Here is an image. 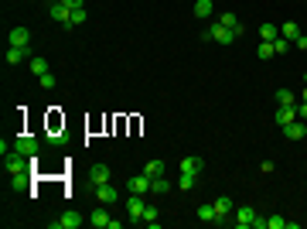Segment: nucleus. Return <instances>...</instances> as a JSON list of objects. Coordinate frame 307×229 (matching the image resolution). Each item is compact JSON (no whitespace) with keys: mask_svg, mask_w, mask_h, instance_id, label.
<instances>
[{"mask_svg":"<svg viewBox=\"0 0 307 229\" xmlns=\"http://www.w3.org/2000/svg\"><path fill=\"white\" fill-rule=\"evenodd\" d=\"M96 195H99V202H102V206H113V202H116V188H113L109 182L99 185V188H96Z\"/></svg>","mask_w":307,"mask_h":229,"instance_id":"obj_18","label":"nucleus"},{"mask_svg":"<svg viewBox=\"0 0 307 229\" xmlns=\"http://www.w3.org/2000/svg\"><path fill=\"white\" fill-rule=\"evenodd\" d=\"M65 4L72 7V11H79V7H82V0H65Z\"/></svg>","mask_w":307,"mask_h":229,"instance_id":"obj_36","label":"nucleus"},{"mask_svg":"<svg viewBox=\"0 0 307 229\" xmlns=\"http://www.w3.org/2000/svg\"><path fill=\"white\" fill-rule=\"evenodd\" d=\"M304 103H307V86H304Z\"/></svg>","mask_w":307,"mask_h":229,"instance_id":"obj_37","label":"nucleus"},{"mask_svg":"<svg viewBox=\"0 0 307 229\" xmlns=\"http://www.w3.org/2000/svg\"><path fill=\"white\" fill-rule=\"evenodd\" d=\"M212 206H215V222H226V219L232 216V212H236V206H232V198H215Z\"/></svg>","mask_w":307,"mask_h":229,"instance_id":"obj_10","label":"nucleus"},{"mask_svg":"<svg viewBox=\"0 0 307 229\" xmlns=\"http://www.w3.org/2000/svg\"><path fill=\"white\" fill-rule=\"evenodd\" d=\"M276 103H280V106H297L294 89H276Z\"/></svg>","mask_w":307,"mask_h":229,"instance_id":"obj_23","label":"nucleus"},{"mask_svg":"<svg viewBox=\"0 0 307 229\" xmlns=\"http://www.w3.org/2000/svg\"><path fill=\"white\" fill-rule=\"evenodd\" d=\"M14 147L21 150V154H27V158H38V150H41V140L31 137V134H21V137L14 140Z\"/></svg>","mask_w":307,"mask_h":229,"instance_id":"obj_5","label":"nucleus"},{"mask_svg":"<svg viewBox=\"0 0 307 229\" xmlns=\"http://www.w3.org/2000/svg\"><path fill=\"white\" fill-rule=\"evenodd\" d=\"M27 65H31V72H34V75H38V79H41L45 72H51V69H48V62H45V58H41V55L27 58Z\"/></svg>","mask_w":307,"mask_h":229,"instance_id":"obj_20","label":"nucleus"},{"mask_svg":"<svg viewBox=\"0 0 307 229\" xmlns=\"http://www.w3.org/2000/svg\"><path fill=\"white\" fill-rule=\"evenodd\" d=\"M7 65H17V62H24V58H34L31 52H24V48H14V45H7Z\"/></svg>","mask_w":307,"mask_h":229,"instance_id":"obj_17","label":"nucleus"},{"mask_svg":"<svg viewBox=\"0 0 307 229\" xmlns=\"http://www.w3.org/2000/svg\"><path fill=\"white\" fill-rule=\"evenodd\" d=\"M31 161H34V158L21 154L17 147H11L7 154H4V171L11 174L14 185H27V168H31Z\"/></svg>","mask_w":307,"mask_h":229,"instance_id":"obj_1","label":"nucleus"},{"mask_svg":"<svg viewBox=\"0 0 307 229\" xmlns=\"http://www.w3.org/2000/svg\"><path fill=\"white\" fill-rule=\"evenodd\" d=\"M144 209H147L144 195L130 192V198H126V216H130V222H140V226H144Z\"/></svg>","mask_w":307,"mask_h":229,"instance_id":"obj_3","label":"nucleus"},{"mask_svg":"<svg viewBox=\"0 0 307 229\" xmlns=\"http://www.w3.org/2000/svg\"><path fill=\"white\" fill-rule=\"evenodd\" d=\"M232 216H236L232 219V226H239V229H266V219H260L249 206H239Z\"/></svg>","mask_w":307,"mask_h":229,"instance_id":"obj_2","label":"nucleus"},{"mask_svg":"<svg viewBox=\"0 0 307 229\" xmlns=\"http://www.w3.org/2000/svg\"><path fill=\"white\" fill-rule=\"evenodd\" d=\"M260 38L263 41H276L280 38V28L276 24H260Z\"/></svg>","mask_w":307,"mask_h":229,"instance_id":"obj_22","label":"nucleus"},{"mask_svg":"<svg viewBox=\"0 0 307 229\" xmlns=\"http://www.w3.org/2000/svg\"><path fill=\"white\" fill-rule=\"evenodd\" d=\"M284 137H287V140H300V137H307V123L300 120V116H297L294 123H287V126H284Z\"/></svg>","mask_w":307,"mask_h":229,"instance_id":"obj_11","label":"nucleus"},{"mask_svg":"<svg viewBox=\"0 0 307 229\" xmlns=\"http://www.w3.org/2000/svg\"><path fill=\"white\" fill-rule=\"evenodd\" d=\"M290 45H294V41H287V38L280 35L276 41H273V52H276V55H287V52H290Z\"/></svg>","mask_w":307,"mask_h":229,"instance_id":"obj_28","label":"nucleus"},{"mask_svg":"<svg viewBox=\"0 0 307 229\" xmlns=\"http://www.w3.org/2000/svg\"><path fill=\"white\" fill-rule=\"evenodd\" d=\"M212 14H215V4L212 0H194V17L198 21H208Z\"/></svg>","mask_w":307,"mask_h":229,"instance_id":"obj_15","label":"nucleus"},{"mask_svg":"<svg viewBox=\"0 0 307 229\" xmlns=\"http://www.w3.org/2000/svg\"><path fill=\"white\" fill-rule=\"evenodd\" d=\"M194 185H198V174H178V188H184V192H188V188H194Z\"/></svg>","mask_w":307,"mask_h":229,"instance_id":"obj_26","label":"nucleus"},{"mask_svg":"<svg viewBox=\"0 0 307 229\" xmlns=\"http://www.w3.org/2000/svg\"><path fill=\"white\" fill-rule=\"evenodd\" d=\"M266 229H287V219L284 216H270L266 219Z\"/></svg>","mask_w":307,"mask_h":229,"instance_id":"obj_31","label":"nucleus"},{"mask_svg":"<svg viewBox=\"0 0 307 229\" xmlns=\"http://www.w3.org/2000/svg\"><path fill=\"white\" fill-rule=\"evenodd\" d=\"M109 222H113V216L106 212V206H102V209H96V212L89 216V226H96V229H109Z\"/></svg>","mask_w":307,"mask_h":229,"instance_id":"obj_13","label":"nucleus"},{"mask_svg":"<svg viewBox=\"0 0 307 229\" xmlns=\"http://www.w3.org/2000/svg\"><path fill=\"white\" fill-rule=\"evenodd\" d=\"M157 216H160V212H157V206H147V209H144V222H154Z\"/></svg>","mask_w":307,"mask_h":229,"instance_id":"obj_33","label":"nucleus"},{"mask_svg":"<svg viewBox=\"0 0 307 229\" xmlns=\"http://www.w3.org/2000/svg\"><path fill=\"white\" fill-rule=\"evenodd\" d=\"M294 48H300V52H307V35H304V31H300V35L294 38Z\"/></svg>","mask_w":307,"mask_h":229,"instance_id":"obj_34","label":"nucleus"},{"mask_svg":"<svg viewBox=\"0 0 307 229\" xmlns=\"http://www.w3.org/2000/svg\"><path fill=\"white\" fill-rule=\"evenodd\" d=\"M38 82H41L45 89H55V86H58V79H55V75H51V72H45V75H41V79H38Z\"/></svg>","mask_w":307,"mask_h":229,"instance_id":"obj_32","label":"nucleus"},{"mask_svg":"<svg viewBox=\"0 0 307 229\" xmlns=\"http://www.w3.org/2000/svg\"><path fill=\"white\" fill-rule=\"evenodd\" d=\"M178 171H184V174H202V158H181V161H178Z\"/></svg>","mask_w":307,"mask_h":229,"instance_id":"obj_16","label":"nucleus"},{"mask_svg":"<svg viewBox=\"0 0 307 229\" xmlns=\"http://www.w3.org/2000/svg\"><path fill=\"white\" fill-rule=\"evenodd\" d=\"M150 192H154V195H168L171 192V182L164 178V174H160V178H150Z\"/></svg>","mask_w":307,"mask_h":229,"instance_id":"obj_21","label":"nucleus"},{"mask_svg":"<svg viewBox=\"0 0 307 229\" xmlns=\"http://www.w3.org/2000/svg\"><path fill=\"white\" fill-rule=\"evenodd\" d=\"M86 7H79V11H72V21H68V28H79V24H86Z\"/></svg>","mask_w":307,"mask_h":229,"instance_id":"obj_29","label":"nucleus"},{"mask_svg":"<svg viewBox=\"0 0 307 229\" xmlns=\"http://www.w3.org/2000/svg\"><path fill=\"white\" fill-rule=\"evenodd\" d=\"M164 168H168V164H164L160 158H154V161H147V164H144V174H150V178H160V174H164Z\"/></svg>","mask_w":307,"mask_h":229,"instance_id":"obj_19","label":"nucleus"},{"mask_svg":"<svg viewBox=\"0 0 307 229\" xmlns=\"http://www.w3.org/2000/svg\"><path fill=\"white\" fill-rule=\"evenodd\" d=\"M256 55H260V58H273V55H276V52H273V41H260Z\"/></svg>","mask_w":307,"mask_h":229,"instance_id":"obj_30","label":"nucleus"},{"mask_svg":"<svg viewBox=\"0 0 307 229\" xmlns=\"http://www.w3.org/2000/svg\"><path fill=\"white\" fill-rule=\"evenodd\" d=\"M7 45L24 48V52H31V55H34V48H31V31H27V28H11V35H7Z\"/></svg>","mask_w":307,"mask_h":229,"instance_id":"obj_4","label":"nucleus"},{"mask_svg":"<svg viewBox=\"0 0 307 229\" xmlns=\"http://www.w3.org/2000/svg\"><path fill=\"white\" fill-rule=\"evenodd\" d=\"M51 17H55L62 28H68V21H72V7H68L65 0H55V4H51Z\"/></svg>","mask_w":307,"mask_h":229,"instance_id":"obj_8","label":"nucleus"},{"mask_svg":"<svg viewBox=\"0 0 307 229\" xmlns=\"http://www.w3.org/2000/svg\"><path fill=\"white\" fill-rule=\"evenodd\" d=\"M304 86H307V72H304Z\"/></svg>","mask_w":307,"mask_h":229,"instance_id":"obj_38","label":"nucleus"},{"mask_svg":"<svg viewBox=\"0 0 307 229\" xmlns=\"http://www.w3.org/2000/svg\"><path fill=\"white\" fill-rule=\"evenodd\" d=\"M82 222H86V219H82L79 212H62V216H58V219H51L48 226H51V229H79Z\"/></svg>","mask_w":307,"mask_h":229,"instance_id":"obj_6","label":"nucleus"},{"mask_svg":"<svg viewBox=\"0 0 307 229\" xmlns=\"http://www.w3.org/2000/svg\"><path fill=\"white\" fill-rule=\"evenodd\" d=\"M126 188L133 195H147L150 192V174H133V178L126 182Z\"/></svg>","mask_w":307,"mask_h":229,"instance_id":"obj_9","label":"nucleus"},{"mask_svg":"<svg viewBox=\"0 0 307 229\" xmlns=\"http://www.w3.org/2000/svg\"><path fill=\"white\" fill-rule=\"evenodd\" d=\"M208 28H212V41H218V45H232V41H236V31H232V28H226L222 21L208 24Z\"/></svg>","mask_w":307,"mask_h":229,"instance_id":"obj_7","label":"nucleus"},{"mask_svg":"<svg viewBox=\"0 0 307 229\" xmlns=\"http://www.w3.org/2000/svg\"><path fill=\"white\" fill-rule=\"evenodd\" d=\"M297 116H300V120L307 123V103H297Z\"/></svg>","mask_w":307,"mask_h":229,"instance_id":"obj_35","label":"nucleus"},{"mask_svg":"<svg viewBox=\"0 0 307 229\" xmlns=\"http://www.w3.org/2000/svg\"><path fill=\"white\" fill-rule=\"evenodd\" d=\"M297 120V106H280V110H276V126H280V130H284L287 123H294Z\"/></svg>","mask_w":307,"mask_h":229,"instance_id":"obj_14","label":"nucleus"},{"mask_svg":"<svg viewBox=\"0 0 307 229\" xmlns=\"http://www.w3.org/2000/svg\"><path fill=\"white\" fill-rule=\"evenodd\" d=\"M218 21H222V24H226V28H232V31H236V35H239V31H242V24H239V17H236V14H222V17H218Z\"/></svg>","mask_w":307,"mask_h":229,"instance_id":"obj_25","label":"nucleus"},{"mask_svg":"<svg viewBox=\"0 0 307 229\" xmlns=\"http://www.w3.org/2000/svg\"><path fill=\"white\" fill-rule=\"evenodd\" d=\"M280 35H284V38H287V41H294V38H297V35H300V24H297V21H287V24H284V28H280Z\"/></svg>","mask_w":307,"mask_h":229,"instance_id":"obj_24","label":"nucleus"},{"mask_svg":"<svg viewBox=\"0 0 307 229\" xmlns=\"http://www.w3.org/2000/svg\"><path fill=\"white\" fill-rule=\"evenodd\" d=\"M89 182L96 185V188L106 185V182H109V168H106V164H92V168H89Z\"/></svg>","mask_w":307,"mask_h":229,"instance_id":"obj_12","label":"nucleus"},{"mask_svg":"<svg viewBox=\"0 0 307 229\" xmlns=\"http://www.w3.org/2000/svg\"><path fill=\"white\" fill-rule=\"evenodd\" d=\"M198 219L202 222H215V206H198Z\"/></svg>","mask_w":307,"mask_h":229,"instance_id":"obj_27","label":"nucleus"}]
</instances>
